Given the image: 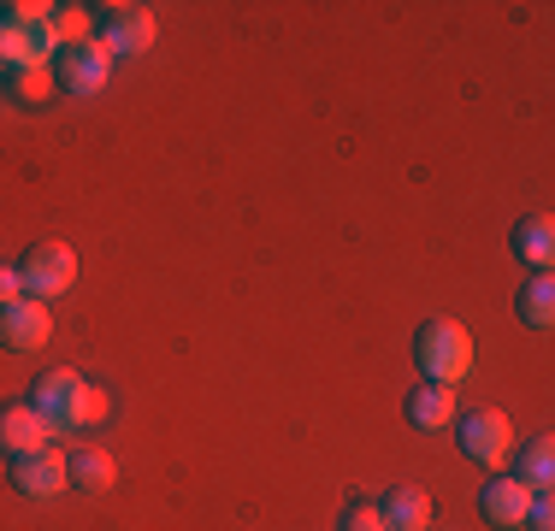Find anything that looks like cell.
I'll return each mask as SVG.
<instances>
[{
    "mask_svg": "<svg viewBox=\"0 0 555 531\" xmlns=\"http://www.w3.org/2000/svg\"><path fill=\"white\" fill-rule=\"evenodd\" d=\"M30 407L54 425V431H89V425L107 419V390H101V384H89L83 372H72V366H54V372H42V378H36Z\"/></svg>",
    "mask_w": 555,
    "mask_h": 531,
    "instance_id": "obj_1",
    "label": "cell"
},
{
    "mask_svg": "<svg viewBox=\"0 0 555 531\" xmlns=\"http://www.w3.org/2000/svg\"><path fill=\"white\" fill-rule=\"evenodd\" d=\"M414 361L426 372V384H449L455 390L473 372V331L455 325V319H426L414 337Z\"/></svg>",
    "mask_w": 555,
    "mask_h": 531,
    "instance_id": "obj_2",
    "label": "cell"
},
{
    "mask_svg": "<svg viewBox=\"0 0 555 531\" xmlns=\"http://www.w3.org/2000/svg\"><path fill=\"white\" fill-rule=\"evenodd\" d=\"M107 77H113V48L101 42V36H89L83 48H65L54 60V83L65 95H101Z\"/></svg>",
    "mask_w": 555,
    "mask_h": 531,
    "instance_id": "obj_3",
    "label": "cell"
},
{
    "mask_svg": "<svg viewBox=\"0 0 555 531\" xmlns=\"http://www.w3.org/2000/svg\"><path fill=\"white\" fill-rule=\"evenodd\" d=\"M461 455L479 461V467H502V461L514 455V425L502 407H473L467 419H461Z\"/></svg>",
    "mask_w": 555,
    "mask_h": 531,
    "instance_id": "obj_4",
    "label": "cell"
},
{
    "mask_svg": "<svg viewBox=\"0 0 555 531\" xmlns=\"http://www.w3.org/2000/svg\"><path fill=\"white\" fill-rule=\"evenodd\" d=\"M18 277H24V296H36V301L48 296V301H54V296H65V289L77 284V255L65 243H42V248L24 255Z\"/></svg>",
    "mask_w": 555,
    "mask_h": 531,
    "instance_id": "obj_5",
    "label": "cell"
},
{
    "mask_svg": "<svg viewBox=\"0 0 555 531\" xmlns=\"http://www.w3.org/2000/svg\"><path fill=\"white\" fill-rule=\"evenodd\" d=\"M12 490L30 502H54L60 490H72V455L65 449H42V455L12 461Z\"/></svg>",
    "mask_w": 555,
    "mask_h": 531,
    "instance_id": "obj_6",
    "label": "cell"
},
{
    "mask_svg": "<svg viewBox=\"0 0 555 531\" xmlns=\"http://www.w3.org/2000/svg\"><path fill=\"white\" fill-rule=\"evenodd\" d=\"M54 425L36 414L30 402H7L0 407V455L24 461V455H42V449H54Z\"/></svg>",
    "mask_w": 555,
    "mask_h": 531,
    "instance_id": "obj_7",
    "label": "cell"
},
{
    "mask_svg": "<svg viewBox=\"0 0 555 531\" xmlns=\"http://www.w3.org/2000/svg\"><path fill=\"white\" fill-rule=\"evenodd\" d=\"M48 337H54V308H48V301L18 296V301L0 308V342H7V349L30 354V349H42Z\"/></svg>",
    "mask_w": 555,
    "mask_h": 531,
    "instance_id": "obj_8",
    "label": "cell"
},
{
    "mask_svg": "<svg viewBox=\"0 0 555 531\" xmlns=\"http://www.w3.org/2000/svg\"><path fill=\"white\" fill-rule=\"evenodd\" d=\"M154 36H160V24H154L149 7H107V18H101V42L118 53H149Z\"/></svg>",
    "mask_w": 555,
    "mask_h": 531,
    "instance_id": "obj_9",
    "label": "cell"
},
{
    "mask_svg": "<svg viewBox=\"0 0 555 531\" xmlns=\"http://www.w3.org/2000/svg\"><path fill=\"white\" fill-rule=\"evenodd\" d=\"M479 508H485V520H491V526L520 531L526 526V508H532V490H526L520 478H491V484L479 490Z\"/></svg>",
    "mask_w": 555,
    "mask_h": 531,
    "instance_id": "obj_10",
    "label": "cell"
},
{
    "mask_svg": "<svg viewBox=\"0 0 555 531\" xmlns=\"http://www.w3.org/2000/svg\"><path fill=\"white\" fill-rule=\"evenodd\" d=\"M514 255H520L526 266H538V272H550L555 266V219L550 212H526L520 224H514Z\"/></svg>",
    "mask_w": 555,
    "mask_h": 531,
    "instance_id": "obj_11",
    "label": "cell"
},
{
    "mask_svg": "<svg viewBox=\"0 0 555 531\" xmlns=\"http://www.w3.org/2000/svg\"><path fill=\"white\" fill-rule=\"evenodd\" d=\"M378 514L390 520V531H426V526H431V514H438V508H431V496H426L420 484H396L390 496L378 502Z\"/></svg>",
    "mask_w": 555,
    "mask_h": 531,
    "instance_id": "obj_12",
    "label": "cell"
},
{
    "mask_svg": "<svg viewBox=\"0 0 555 531\" xmlns=\"http://www.w3.org/2000/svg\"><path fill=\"white\" fill-rule=\"evenodd\" d=\"M408 425H420V431H438V425L455 419V390L449 384H426L420 378V390H408Z\"/></svg>",
    "mask_w": 555,
    "mask_h": 531,
    "instance_id": "obj_13",
    "label": "cell"
},
{
    "mask_svg": "<svg viewBox=\"0 0 555 531\" xmlns=\"http://www.w3.org/2000/svg\"><path fill=\"white\" fill-rule=\"evenodd\" d=\"M514 313H520V325L550 331V325H555V277H550V272H532V277H526L520 296H514Z\"/></svg>",
    "mask_w": 555,
    "mask_h": 531,
    "instance_id": "obj_14",
    "label": "cell"
},
{
    "mask_svg": "<svg viewBox=\"0 0 555 531\" xmlns=\"http://www.w3.org/2000/svg\"><path fill=\"white\" fill-rule=\"evenodd\" d=\"M113 478H118V467H113L107 449H77V455H72V490L101 496V490H113Z\"/></svg>",
    "mask_w": 555,
    "mask_h": 531,
    "instance_id": "obj_15",
    "label": "cell"
},
{
    "mask_svg": "<svg viewBox=\"0 0 555 531\" xmlns=\"http://www.w3.org/2000/svg\"><path fill=\"white\" fill-rule=\"evenodd\" d=\"M520 484L532 490V496H550V484H555V443H550V437H532V443H526Z\"/></svg>",
    "mask_w": 555,
    "mask_h": 531,
    "instance_id": "obj_16",
    "label": "cell"
},
{
    "mask_svg": "<svg viewBox=\"0 0 555 531\" xmlns=\"http://www.w3.org/2000/svg\"><path fill=\"white\" fill-rule=\"evenodd\" d=\"M54 36H60V53L83 48L89 36H95V12L89 7H54Z\"/></svg>",
    "mask_w": 555,
    "mask_h": 531,
    "instance_id": "obj_17",
    "label": "cell"
},
{
    "mask_svg": "<svg viewBox=\"0 0 555 531\" xmlns=\"http://www.w3.org/2000/svg\"><path fill=\"white\" fill-rule=\"evenodd\" d=\"M54 72H18V77H12V95H18L24 106H42L48 95H54Z\"/></svg>",
    "mask_w": 555,
    "mask_h": 531,
    "instance_id": "obj_18",
    "label": "cell"
},
{
    "mask_svg": "<svg viewBox=\"0 0 555 531\" xmlns=\"http://www.w3.org/2000/svg\"><path fill=\"white\" fill-rule=\"evenodd\" d=\"M343 531H390V520L378 514V502H349V514H343Z\"/></svg>",
    "mask_w": 555,
    "mask_h": 531,
    "instance_id": "obj_19",
    "label": "cell"
},
{
    "mask_svg": "<svg viewBox=\"0 0 555 531\" xmlns=\"http://www.w3.org/2000/svg\"><path fill=\"white\" fill-rule=\"evenodd\" d=\"M526 531H555V502L550 496H532V508H526Z\"/></svg>",
    "mask_w": 555,
    "mask_h": 531,
    "instance_id": "obj_20",
    "label": "cell"
},
{
    "mask_svg": "<svg viewBox=\"0 0 555 531\" xmlns=\"http://www.w3.org/2000/svg\"><path fill=\"white\" fill-rule=\"evenodd\" d=\"M24 296V277H18V266H0V308L7 301H18Z\"/></svg>",
    "mask_w": 555,
    "mask_h": 531,
    "instance_id": "obj_21",
    "label": "cell"
}]
</instances>
